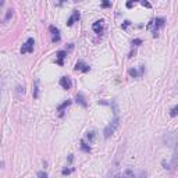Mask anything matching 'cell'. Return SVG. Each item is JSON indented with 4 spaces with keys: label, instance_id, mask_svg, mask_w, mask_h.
I'll return each mask as SVG.
<instances>
[{
    "label": "cell",
    "instance_id": "1",
    "mask_svg": "<svg viewBox=\"0 0 178 178\" xmlns=\"http://www.w3.org/2000/svg\"><path fill=\"white\" fill-rule=\"evenodd\" d=\"M164 25H166V20L164 18H154V20H152V21L148 24V29H152L153 36L156 38L157 32H159V31L162 29Z\"/></svg>",
    "mask_w": 178,
    "mask_h": 178
},
{
    "label": "cell",
    "instance_id": "2",
    "mask_svg": "<svg viewBox=\"0 0 178 178\" xmlns=\"http://www.w3.org/2000/svg\"><path fill=\"white\" fill-rule=\"evenodd\" d=\"M118 125H120V118H118V117H116V118H114L113 121H111L110 124H109L107 127L105 128V132H103V134H105V138H106V139H107V138H110L111 135L116 132V130L118 128Z\"/></svg>",
    "mask_w": 178,
    "mask_h": 178
},
{
    "label": "cell",
    "instance_id": "3",
    "mask_svg": "<svg viewBox=\"0 0 178 178\" xmlns=\"http://www.w3.org/2000/svg\"><path fill=\"white\" fill-rule=\"evenodd\" d=\"M33 45H35V41H33L32 38H29L24 45H22L21 53H22V54H25V53H32V51H33Z\"/></svg>",
    "mask_w": 178,
    "mask_h": 178
},
{
    "label": "cell",
    "instance_id": "4",
    "mask_svg": "<svg viewBox=\"0 0 178 178\" xmlns=\"http://www.w3.org/2000/svg\"><path fill=\"white\" fill-rule=\"evenodd\" d=\"M60 87H61L63 89H65V91H68V89H71V87H73V82H71V79L68 78V77H61L59 81Z\"/></svg>",
    "mask_w": 178,
    "mask_h": 178
},
{
    "label": "cell",
    "instance_id": "5",
    "mask_svg": "<svg viewBox=\"0 0 178 178\" xmlns=\"http://www.w3.org/2000/svg\"><path fill=\"white\" fill-rule=\"evenodd\" d=\"M49 31L51 32V41L53 42H60V31H59V28L57 27H54V25H50L49 27Z\"/></svg>",
    "mask_w": 178,
    "mask_h": 178
},
{
    "label": "cell",
    "instance_id": "6",
    "mask_svg": "<svg viewBox=\"0 0 178 178\" xmlns=\"http://www.w3.org/2000/svg\"><path fill=\"white\" fill-rule=\"evenodd\" d=\"M143 71H145V67H143V65H140L139 71L135 70V68H130V70H128V74H130L132 78H140V77L143 75Z\"/></svg>",
    "mask_w": 178,
    "mask_h": 178
},
{
    "label": "cell",
    "instance_id": "7",
    "mask_svg": "<svg viewBox=\"0 0 178 178\" xmlns=\"http://www.w3.org/2000/svg\"><path fill=\"white\" fill-rule=\"evenodd\" d=\"M89 70H91V67H89V65H88L85 61H82V60L77 61V64H75V71H82V73H88Z\"/></svg>",
    "mask_w": 178,
    "mask_h": 178
},
{
    "label": "cell",
    "instance_id": "8",
    "mask_svg": "<svg viewBox=\"0 0 178 178\" xmlns=\"http://www.w3.org/2000/svg\"><path fill=\"white\" fill-rule=\"evenodd\" d=\"M79 17H81V14H79V11H78V10H74V11H73V16H71L70 18L67 20V25H68V27H71V25H74V24H75V22L79 20Z\"/></svg>",
    "mask_w": 178,
    "mask_h": 178
},
{
    "label": "cell",
    "instance_id": "9",
    "mask_svg": "<svg viewBox=\"0 0 178 178\" xmlns=\"http://www.w3.org/2000/svg\"><path fill=\"white\" fill-rule=\"evenodd\" d=\"M92 29L95 31L96 33H102V31H103V20H99V21H96V22H93V25H92Z\"/></svg>",
    "mask_w": 178,
    "mask_h": 178
},
{
    "label": "cell",
    "instance_id": "10",
    "mask_svg": "<svg viewBox=\"0 0 178 178\" xmlns=\"http://www.w3.org/2000/svg\"><path fill=\"white\" fill-rule=\"evenodd\" d=\"M56 56H57L56 63H57L59 65H63V64H64V61H63V60H64V57L67 56V51H65V50H60V51H57Z\"/></svg>",
    "mask_w": 178,
    "mask_h": 178
},
{
    "label": "cell",
    "instance_id": "11",
    "mask_svg": "<svg viewBox=\"0 0 178 178\" xmlns=\"http://www.w3.org/2000/svg\"><path fill=\"white\" fill-rule=\"evenodd\" d=\"M70 105H71V100L68 99V100H65V102H63L61 105L57 107V111H60V117H63V114H64V110H65V109H67Z\"/></svg>",
    "mask_w": 178,
    "mask_h": 178
},
{
    "label": "cell",
    "instance_id": "12",
    "mask_svg": "<svg viewBox=\"0 0 178 178\" xmlns=\"http://www.w3.org/2000/svg\"><path fill=\"white\" fill-rule=\"evenodd\" d=\"M116 178H135V176H134V171L131 170V168H127L124 173L120 174V176H117Z\"/></svg>",
    "mask_w": 178,
    "mask_h": 178
},
{
    "label": "cell",
    "instance_id": "13",
    "mask_svg": "<svg viewBox=\"0 0 178 178\" xmlns=\"http://www.w3.org/2000/svg\"><path fill=\"white\" fill-rule=\"evenodd\" d=\"M33 97H35V99H38L39 97V79H35V81H33Z\"/></svg>",
    "mask_w": 178,
    "mask_h": 178
},
{
    "label": "cell",
    "instance_id": "14",
    "mask_svg": "<svg viewBox=\"0 0 178 178\" xmlns=\"http://www.w3.org/2000/svg\"><path fill=\"white\" fill-rule=\"evenodd\" d=\"M77 103H79V105L82 106V107H87V102H85V97H84V95L82 93H78L77 95Z\"/></svg>",
    "mask_w": 178,
    "mask_h": 178
},
{
    "label": "cell",
    "instance_id": "15",
    "mask_svg": "<svg viewBox=\"0 0 178 178\" xmlns=\"http://www.w3.org/2000/svg\"><path fill=\"white\" fill-rule=\"evenodd\" d=\"M95 135H96V132H95V131H89V132L87 134V138L89 139V142H93Z\"/></svg>",
    "mask_w": 178,
    "mask_h": 178
},
{
    "label": "cell",
    "instance_id": "16",
    "mask_svg": "<svg viewBox=\"0 0 178 178\" xmlns=\"http://www.w3.org/2000/svg\"><path fill=\"white\" fill-rule=\"evenodd\" d=\"M13 17V8H8L7 10V13H6V18H4V21H8V20Z\"/></svg>",
    "mask_w": 178,
    "mask_h": 178
},
{
    "label": "cell",
    "instance_id": "17",
    "mask_svg": "<svg viewBox=\"0 0 178 178\" xmlns=\"http://www.w3.org/2000/svg\"><path fill=\"white\" fill-rule=\"evenodd\" d=\"M81 148H82V149H84V150H85V152H88V153H89V152H91V148H89V146H88V145H87V143H85V142H84V140H82V142H81Z\"/></svg>",
    "mask_w": 178,
    "mask_h": 178
},
{
    "label": "cell",
    "instance_id": "18",
    "mask_svg": "<svg viewBox=\"0 0 178 178\" xmlns=\"http://www.w3.org/2000/svg\"><path fill=\"white\" fill-rule=\"evenodd\" d=\"M177 110H178V106H174V107L171 109V111H170V116L171 117H176L177 116Z\"/></svg>",
    "mask_w": 178,
    "mask_h": 178
},
{
    "label": "cell",
    "instance_id": "19",
    "mask_svg": "<svg viewBox=\"0 0 178 178\" xmlns=\"http://www.w3.org/2000/svg\"><path fill=\"white\" fill-rule=\"evenodd\" d=\"M38 178H47V173H45V171H39Z\"/></svg>",
    "mask_w": 178,
    "mask_h": 178
},
{
    "label": "cell",
    "instance_id": "20",
    "mask_svg": "<svg viewBox=\"0 0 178 178\" xmlns=\"http://www.w3.org/2000/svg\"><path fill=\"white\" fill-rule=\"evenodd\" d=\"M73 168H64V170H63V174H64V176H65V174H70V173H73Z\"/></svg>",
    "mask_w": 178,
    "mask_h": 178
},
{
    "label": "cell",
    "instance_id": "21",
    "mask_svg": "<svg viewBox=\"0 0 178 178\" xmlns=\"http://www.w3.org/2000/svg\"><path fill=\"white\" fill-rule=\"evenodd\" d=\"M139 43H142V41H140V39H135V41L132 42V45H135V46H138Z\"/></svg>",
    "mask_w": 178,
    "mask_h": 178
},
{
    "label": "cell",
    "instance_id": "22",
    "mask_svg": "<svg viewBox=\"0 0 178 178\" xmlns=\"http://www.w3.org/2000/svg\"><path fill=\"white\" fill-rule=\"evenodd\" d=\"M109 6H111L109 2H103V3H102V7H109Z\"/></svg>",
    "mask_w": 178,
    "mask_h": 178
},
{
    "label": "cell",
    "instance_id": "23",
    "mask_svg": "<svg viewBox=\"0 0 178 178\" xmlns=\"http://www.w3.org/2000/svg\"><path fill=\"white\" fill-rule=\"evenodd\" d=\"M142 6H145V7H152L150 3H148V2H142Z\"/></svg>",
    "mask_w": 178,
    "mask_h": 178
},
{
    "label": "cell",
    "instance_id": "24",
    "mask_svg": "<svg viewBox=\"0 0 178 178\" xmlns=\"http://www.w3.org/2000/svg\"><path fill=\"white\" fill-rule=\"evenodd\" d=\"M127 7H132V2H128L127 3Z\"/></svg>",
    "mask_w": 178,
    "mask_h": 178
},
{
    "label": "cell",
    "instance_id": "25",
    "mask_svg": "<svg viewBox=\"0 0 178 178\" xmlns=\"http://www.w3.org/2000/svg\"><path fill=\"white\" fill-rule=\"evenodd\" d=\"M142 178H145V174H142Z\"/></svg>",
    "mask_w": 178,
    "mask_h": 178
},
{
    "label": "cell",
    "instance_id": "26",
    "mask_svg": "<svg viewBox=\"0 0 178 178\" xmlns=\"http://www.w3.org/2000/svg\"><path fill=\"white\" fill-rule=\"evenodd\" d=\"M0 89H2V87H0Z\"/></svg>",
    "mask_w": 178,
    "mask_h": 178
}]
</instances>
